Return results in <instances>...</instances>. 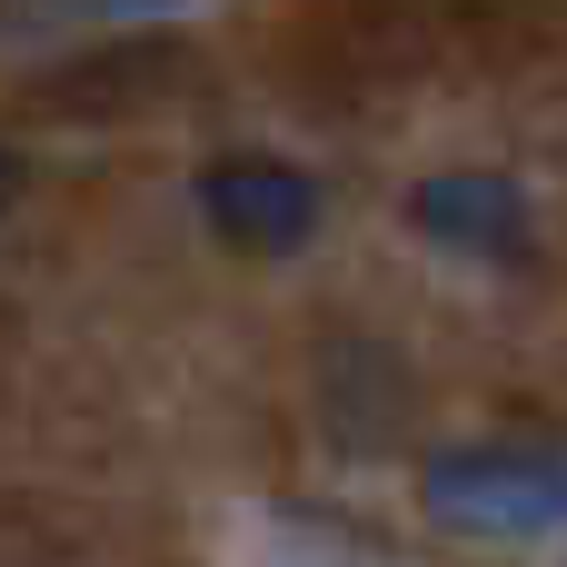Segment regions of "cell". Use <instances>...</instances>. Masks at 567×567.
Masks as SVG:
<instances>
[{
	"label": "cell",
	"mask_w": 567,
	"mask_h": 567,
	"mask_svg": "<svg viewBox=\"0 0 567 567\" xmlns=\"http://www.w3.org/2000/svg\"><path fill=\"white\" fill-rule=\"evenodd\" d=\"M429 508L468 538H538L567 518V458H548V449H449V458H429Z\"/></svg>",
	"instance_id": "6da1fadb"
},
{
	"label": "cell",
	"mask_w": 567,
	"mask_h": 567,
	"mask_svg": "<svg viewBox=\"0 0 567 567\" xmlns=\"http://www.w3.org/2000/svg\"><path fill=\"white\" fill-rule=\"evenodd\" d=\"M199 209H209V229L229 249L279 259V249H299L319 229V179L289 169V159H219V169H199Z\"/></svg>",
	"instance_id": "7a4b0ae2"
},
{
	"label": "cell",
	"mask_w": 567,
	"mask_h": 567,
	"mask_svg": "<svg viewBox=\"0 0 567 567\" xmlns=\"http://www.w3.org/2000/svg\"><path fill=\"white\" fill-rule=\"evenodd\" d=\"M409 219H419L439 249H468V259H508V249L528 239V199H518V179H498V169H449V179H429V189L409 199Z\"/></svg>",
	"instance_id": "3957f363"
},
{
	"label": "cell",
	"mask_w": 567,
	"mask_h": 567,
	"mask_svg": "<svg viewBox=\"0 0 567 567\" xmlns=\"http://www.w3.org/2000/svg\"><path fill=\"white\" fill-rule=\"evenodd\" d=\"M10 199H20V150L0 140V209H10Z\"/></svg>",
	"instance_id": "277c9868"
}]
</instances>
